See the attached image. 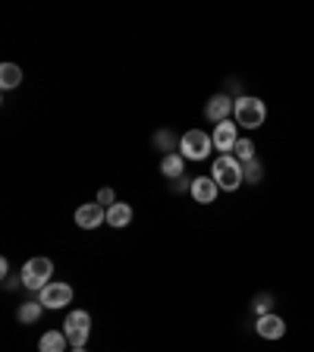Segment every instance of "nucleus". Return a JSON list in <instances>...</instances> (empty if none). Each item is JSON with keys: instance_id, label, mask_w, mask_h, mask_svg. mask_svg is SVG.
<instances>
[{"instance_id": "obj_5", "label": "nucleus", "mask_w": 314, "mask_h": 352, "mask_svg": "<svg viewBox=\"0 0 314 352\" xmlns=\"http://www.w3.org/2000/svg\"><path fill=\"white\" fill-rule=\"evenodd\" d=\"M214 151V139L201 129H189L186 135H179V154L186 161H205L208 154Z\"/></svg>"}, {"instance_id": "obj_21", "label": "nucleus", "mask_w": 314, "mask_h": 352, "mask_svg": "<svg viewBox=\"0 0 314 352\" xmlns=\"http://www.w3.org/2000/svg\"><path fill=\"white\" fill-rule=\"evenodd\" d=\"M98 205H104V208L117 205V195H113V189H101V192H98Z\"/></svg>"}, {"instance_id": "obj_16", "label": "nucleus", "mask_w": 314, "mask_h": 352, "mask_svg": "<svg viewBox=\"0 0 314 352\" xmlns=\"http://www.w3.org/2000/svg\"><path fill=\"white\" fill-rule=\"evenodd\" d=\"M19 82H22V69H19V66H16V63H3V66H0V88H7V91H10V88H16Z\"/></svg>"}, {"instance_id": "obj_23", "label": "nucleus", "mask_w": 314, "mask_h": 352, "mask_svg": "<svg viewBox=\"0 0 314 352\" xmlns=\"http://www.w3.org/2000/svg\"><path fill=\"white\" fill-rule=\"evenodd\" d=\"M73 352H85V349H73Z\"/></svg>"}, {"instance_id": "obj_14", "label": "nucleus", "mask_w": 314, "mask_h": 352, "mask_svg": "<svg viewBox=\"0 0 314 352\" xmlns=\"http://www.w3.org/2000/svg\"><path fill=\"white\" fill-rule=\"evenodd\" d=\"M41 311H44V305L38 299H25L16 308V318H19V324H35L41 318Z\"/></svg>"}, {"instance_id": "obj_19", "label": "nucleus", "mask_w": 314, "mask_h": 352, "mask_svg": "<svg viewBox=\"0 0 314 352\" xmlns=\"http://www.w3.org/2000/svg\"><path fill=\"white\" fill-rule=\"evenodd\" d=\"M261 173H264V167L258 161H249V164H242V176H245V183H261Z\"/></svg>"}, {"instance_id": "obj_1", "label": "nucleus", "mask_w": 314, "mask_h": 352, "mask_svg": "<svg viewBox=\"0 0 314 352\" xmlns=\"http://www.w3.org/2000/svg\"><path fill=\"white\" fill-rule=\"evenodd\" d=\"M211 176L223 192H236L242 183H245V176H242V161H236L233 154H220L211 167Z\"/></svg>"}, {"instance_id": "obj_8", "label": "nucleus", "mask_w": 314, "mask_h": 352, "mask_svg": "<svg viewBox=\"0 0 314 352\" xmlns=\"http://www.w3.org/2000/svg\"><path fill=\"white\" fill-rule=\"evenodd\" d=\"M211 139H214V148H217V151H233L236 142H239V126L229 123V120H223V123L214 126Z\"/></svg>"}, {"instance_id": "obj_12", "label": "nucleus", "mask_w": 314, "mask_h": 352, "mask_svg": "<svg viewBox=\"0 0 314 352\" xmlns=\"http://www.w3.org/2000/svg\"><path fill=\"white\" fill-rule=\"evenodd\" d=\"M66 333L63 330H47L41 340H38V352H66Z\"/></svg>"}, {"instance_id": "obj_6", "label": "nucleus", "mask_w": 314, "mask_h": 352, "mask_svg": "<svg viewBox=\"0 0 314 352\" xmlns=\"http://www.w3.org/2000/svg\"><path fill=\"white\" fill-rule=\"evenodd\" d=\"M38 302H41L44 308H63V305H69V302H73V286L60 283V280H51V283L38 293Z\"/></svg>"}, {"instance_id": "obj_13", "label": "nucleus", "mask_w": 314, "mask_h": 352, "mask_svg": "<svg viewBox=\"0 0 314 352\" xmlns=\"http://www.w3.org/2000/svg\"><path fill=\"white\" fill-rule=\"evenodd\" d=\"M107 223H110V227H117V230L129 227V223H132V208L126 205V201H117V205H110V208H107Z\"/></svg>"}, {"instance_id": "obj_17", "label": "nucleus", "mask_w": 314, "mask_h": 352, "mask_svg": "<svg viewBox=\"0 0 314 352\" xmlns=\"http://www.w3.org/2000/svg\"><path fill=\"white\" fill-rule=\"evenodd\" d=\"M233 157H236V161H242V164L255 161V142H251V139H239V142H236V148H233Z\"/></svg>"}, {"instance_id": "obj_4", "label": "nucleus", "mask_w": 314, "mask_h": 352, "mask_svg": "<svg viewBox=\"0 0 314 352\" xmlns=\"http://www.w3.org/2000/svg\"><path fill=\"white\" fill-rule=\"evenodd\" d=\"M63 333L66 340H69V346L73 349H85L88 337H91V315L88 311H82V308H76V311H69L63 321Z\"/></svg>"}, {"instance_id": "obj_2", "label": "nucleus", "mask_w": 314, "mask_h": 352, "mask_svg": "<svg viewBox=\"0 0 314 352\" xmlns=\"http://www.w3.org/2000/svg\"><path fill=\"white\" fill-rule=\"evenodd\" d=\"M22 286L25 289H32V293H41L44 286L51 283V277H54V261L51 258H44V255H38V258H29V261L22 264Z\"/></svg>"}, {"instance_id": "obj_18", "label": "nucleus", "mask_w": 314, "mask_h": 352, "mask_svg": "<svg viewBox=\"0 0 314 352\" xmlns=\"http://www.w3.org/2000/svg\"><path fill=\"white\" fill-rule=\"evenodd\" d=\"M154 145L161 148V151L173 154V148L179 145V139H176V135H173V132H170V129H157V132H154Z\"/></svg>"}, {"instance_id": "obj_20", "label": "nucleus", "mask_w": 314, "mask_h": 352, "mask_svg": "<svg viewBox=\"0 0 314 352\" xmlns=\"http://www.w3.org/2000/svg\"><path fill=\"white\" fill-rule=\"evenodd\" d=\"M271 305H273V296H267V293H261L255 299V311H258V318L261 315H271Z\"/></svg>"}, {"instance_id": "obj_22", "label": "nucleus", "mask_w": 314, "mask_h": 352, "mask_svg": "<svg viewBox=\"0 0 314 352\" xmlns=\"http://www.w3.org/2000/svg\"><path fill=\"white\" fill-rule=\"evenodd\" d=\"M186 189H192V183L186 179V176H179V179H173V192H186Z\"/></svg>"}, {"instance_id": "obj_3", "label": "nucleus", "mask_w": 314, "mask_h": 352, "mask_svg": "<svg viewBox=\"0 0 314 352\" xmlns=\"http://www.w3.org/2000/svg\"><path fill=\"white\" fill-rule=\"evenodd\" d=\"M233 117H236V126H245V129H258V126L267 120V107H264L261 98L242 95V98H236Z\"/></svg>"}, {"instance_id": "obj_11", "label": "nucleus", "mask_w": 314, "mask_h": 352, "mask_svg": "<svg viewBox=\"0 0 314 352\" xmlns=\"http://www.w3.org/2000/svg\"><path fill=\"white\" fill-rule=\"evenodd\" d=\"M255 330H258V337H264V340H280L286 333V321L280 315H261Z\"/></svg>"}, {"instance_id": "obj_7", "label": "nucleus", "mask_w": 314, "mask_h": 352, "mask_svg": "<svg viewBox=\"0 0 314 352\" xmlns=\"http://www.w3.org/2000/svg\"><path fill=\"white\" fill-rule=\"evenodd\" d=\"M104 220H107V211L98 201H88V205L76 208V227L79 230H95V227H101Z\"/></svg>"}, {"instance_id": "obj_15", "label": "nucleus", "mask_w": 314, "mask_h": 352, "mask_svg": "<svg viewBox=\"0 0 314 352\" xmlns=\"http://www.w3.org/2000/svg\"><path fill=\"white\" fill-rule=\"evenodd\" d=\"M183 167H186V157L183 154H164V161H161V173L167 176V179H179L183 176Z\"/></svg>"}, {"instance_id": "obj_9", "label": "nucleus", "mask_w": 314, "mask_h": 352, "mask_svg": "<svg viewBox=\"0 0 314 352\" xmlns=\"http://www.w3.org/2000/svg\"><path fill=\"white\" fill-rule=\"evenodd\" d=\"M192 198H195L198 205H211V201H217V192L220 186L214 183V176H198V179H192Z\"/></svg>"}, {"instance_id": "obj_10", "label": "nucleus", "mask_w": 314, "mask_h": 352, "mask_svg": "<svg viewBox=\"0 0 314 352\" xmlns=\"http://www.w3.org/2000/svg\"><path fill=\"white\" fill-rule=\"evenodd\" d=\"M233 107H236V101H229L227 95H214L205 107V117L211 120V123H223V120H229Z\"/></svg>"}]
</instances>
